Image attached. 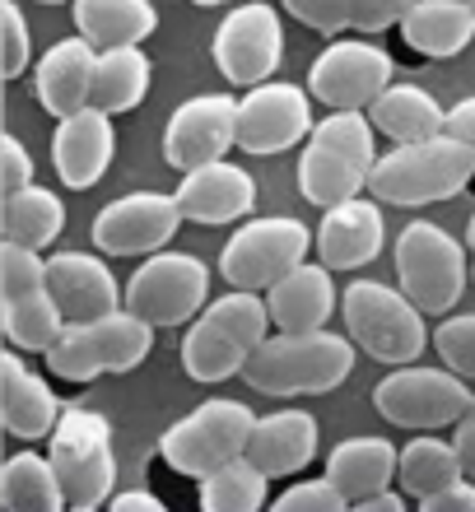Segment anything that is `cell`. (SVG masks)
Masks as SVG:
<instances>
[{"label": "cell", "mask_w": 475, "mask_h": 512, "mask_svg": "<svg viewBox=\"0 0 475 512\" xmlns=\"http://www.w3.org/2000/svg\"><path fill=\"white\" fill-rule=\"evenodd\" d=\"M354 368V340L317 331H275L247 354L238 378L261 396H322Z\"/></svg>", "instance_id": "obj_1"}, {"label": "cell", "mask_w": 475, "mask_h": 512, "mask_svg": "<svg viewBox=\"0 0 475 512\" xmlns=\"http://www.w3.org/2000/svg\"><path fill=\"white\" fill-rule=\"evenodd\" d=\"M475 177V149L452 140V135H429L410 140L382 154L368 173V196L382 205H434L452 201Z\"/></svg>", "instance_id": "obj_2"}, {"label": "cell", "mask_w": 475, "mask_h": 512, "mask_svg": "<svg viewBox=\"0 0 475 512\" xmlns=\"http://www.w3.org/2000/svg\"><path fill=\"white\" fill-rule=\"evenodd\" d=\"M271 336V312L257 289H233L215 298L182 336V368L191 382H224L243 373L247 354Z\"/></svg>", "instance_id": "obj_3"}, {"label": "cell", "mask_w": 475, "mask_h": 512, "mask_svg": "<svg viewBox=\"0 0 475 512\" xmlns=\"http://www.w3.org/2000/svg\"><path fill=\"white\" fill-rule=\"evenodd\" d=\"M154 350V326L136 312H103L89 322H66L61 336L42 350L52 378L61 382H94L103 373H131L150 359Z\"/></svg>", "instance_id": "obj_4"}, {"label": "cell", "mask_w": 475, "mask_h": 512, "mask_svg": "<svg viewBox=\"0 0 475 512\" xmlns=\"http://www.w3.org/2000/svg\"><path fill=\"white\" fill-rule=\"evenodd\" d=\"M378 163L373 122L364 108H336L326 122L313 126V140L299 159V187L313 205H340L368 187V173Z\"/></svg>", "instance_id": "obj_5"}, {"label": "cell", "mask_w": 475, "mask_h": 512, "mask_svg": "<svg viewBox=\"0 0 475 512\" xmlns=\"http://www.w3.org/2000/svg\"><path fill=\"white\" fill-rule=\"evenodd\" d=\"M47 461H52L66 508H98L108 503L112 480H117V457H112V424L89 405L61 410L47 433Z\"/></svg>", "instance_id": "obj_6"}, {"label": "cell", "mask_w": 475, "mask_h": 512, "mask_svg": "<svg viewBox=\"0 0 475 512\" xmlns=\"http://www.w3.org/2000/svg\"><path fill=\"white\" fill-rule=\"evenodd\" d=\"M340 312L354 345L382 364H415L429 345L424 312L401 289H387L378 280H354L340 298Z\"/></svg>", "instance_id": "obj_7"}, {"label": "cell", "mask_w": 475, "mask_h": 512, "mask_svg": "<svg viewBox=\"0 0 475 512\" xmlns=\"http://www.w3.org/2000/svg\"><path fill=\"white\" fill-rule=\"evenodd\" d=\"M66 317L47 294V270L38 247L0 243V331L14 350L42 354L61 336Z\"/></svg>", "instance_id": "obj_8"}, {"label": "cell", "mask_w": 475, "mask_h": 512, "mask_svg": "<svg viewBox=\"0 0 475 512\" xmlns=\"http://www.w3.org/2000/svg\"><path fill=\"white\" fill-rule=\"evenodd\" d=\"M466 247L443 233L438 224H410L396 238V280H401V294L415 303L420 312L438 317V312L457 308V298L466 289Z\"/></svg>", "instance_id": "obj_9"}, {"label": "cell", "mask_w": 475, "mask_h": 512, "mask_svg": "<svg viewBox=\"0 0 475 512\" xmlns=\"http://www.w3.org/2000/svg\"><path fill=\"white\" fill-rule=\"evenodd\" d=\"M252 405L243 401H205L201 410H191L187 419H177L173 429L159 438V457L173 466L177 475H201L219 471L224 461L243 457L247 438H252Z\"/></svg>", "instance_id": "obj_10"}, {"label": "cell", "mask_w": 475, "mask_h": 512, "mask_svg": "<svg viewBox=\"0 0 475 512\" xmlns=\"http://www.w3.org/2000/svg\"><path fill=\"white\" fill-rule=\"evenodd\" d=\"M205 289H210V266H205L201 256L163 252L159 247L126 280L122 308L145 317L150 326H182L205 308Z\"/></svg>", "instance_id": "obj_11"}, {"label": "cell", "mask_w": 475, "mask_h": 512, "mask_svg": "<svg viewBox=\"0 0 475 512\" xmlns=\"http://www.w3.org/2000/svg\"><path fill=\"white\" fill-rule=\"evenodd\" d=\"M378 415L396 429H443L457 424L471 405V387L462 373H443V368H396L373 387Z\"/></svg>", "instance_id": "obj_12"}, {"label": "cell", "mask_w": 475, "mask_h": 512, "mask_svg": "<svg viewBox=\"0 0 475 512\" xmlns=\"http://www.w3.org/2000/svg\"><path fill=\"white\" fill-rule=\"evenodd\" d=\"M313 252V233L299 219H252L233 233L219 252V275L233 289H271L280 275L299 266Z\"/></svg>", "instance_id": "obj_13"}, {"label": "cell", "mask_w": 475, "mask_h": 512, "mask_svg": "<svg viewBox=\"0 0 475 512\" xmlns=\"http://www.w3.org/2000/svg\"><path fill=\"white\" fill-rule=\"evenodd\" d=\"M177 224H182L177 196L131 191V196H117L112 205L98 210L89 238H94L98 252H108V256H140V252H159V247L173 243Z\"/></svg>", "instance_id": "obj_14"}, {"label": "cell", "mask_w": 475, "mask_h": 512, "mask_svg": "<svg viewBox=\"0 0 475 512\" xmlns=\"http://www.w3.org/2000/svg\"><path fill=\"white\" fill-rule=\"evenodd\" d=\"M280 47H285V28H280V14L271 5H238V10L219 24L215 33V66L229 84H252L271 80V70L280 66Z\"/></svg>", "instance_id": "obj_15"}, {"label": "cell", "mask_w": 475, "mask_h": 512, "mask_svg": "<svg viewBox=\"0 0 475 512\" xmlns=\"http://www.w3.org/2000/svg\"><path fill=\"white\" fill-rule=\"evenodd\" d=\"M233 145H238V98L229 94L191 98L163 126V159L173 163L177 173L224 159Z\"/></svg>", "instance_id": "obj_16"}, {"label": "cell", "mask_w": 475, "mask_h": 512, "mask_svg": "<svg viewBox=\"0 0 475 512\" xmlns=\"http://www.w3.org/2000/svg\"><path fill=\"white\" fill-rule=\"evenodd\" d=\"M313 135V103L294 84L261 80L238 98V149L247 154H280Z\"/></svg>", "instance_id": "obj_17"}, {"label": "cell", "mask_w": 475, "mask_h": 512, "mask_svg": "<svg viewBox=\"0 0 475 512\" xmlns=\"http://www.w3.org/2000/svg\"><path fill=\"white\" fill-rule=\"evenodd\" d=\"M392 84V56L373 42H331L308 70V89L326 108H368Z\"/></svg>", "instance_id": "obj_18"}, {"label": "cell", "mask_w": 475, "mask_h": 512, "mask_svg": "<svg viewBox=\"0 0 475 512\" xmlns=\"http://www.w3.org/2000/svg\"><path fill=\"white\" fill-rule=\"evenodd\" d=\"M112 154H117V135H112V112L84 103L70 117H56V135H52V163L56 177L70 191H89L98 177L108 173Z\"/></svg>", "instance_id": "obj_19"}, {"label": "cell", "mask_w": 475, "mask_h": 512, "mask_svg": "<svg viewBox=\"0 0 475 512\" xmlns=\"http://www.w3.org/2000/svg\"><path fill=\"white\" fill-rule=\"evenodd\" d=\"M42 270H47V294L66 322H89V317L122 308V289L112 280V270L103 266V256L56 252L42 261Z\"/></svg>", "instance_id": "obj_20"}, {"label": "cell", "mask_w": 475, "mask_h": 512, "mask_svg": "<svg viewBox=\"0 0 475 512\" xmlns=\"http://www.w3.org/2000/svg\"><path fill=\"white\" fill-rule=\"evenodd\" d=\"M252 205H257V182H252L238 163H224V159L191 168V173L182 177V187H177V210H182V219L205 224V229L252 215Z\"/></svg>", "instance_id": "obj_21"}, {"label": "cell", "mask_w": 475, "mask_h": 512, "mask_svg": "<svg viewBox=\"0 0 475 512\" xmlns=\"http://www.w3.org/2000/svg\"><path fill=\"white\" fill-rule=\"evenodd\" d=\"M382 252V215L378 205L364 201V191L340 205H326L317 229V256L326 270H359Z\"/></svg>", "instance_id": "obj_22"}, {"label": "cell", "mask_w": 475, "mask_h": 512, "mask_svg": "<svg viewBox=\"0 0 475 512\" xmlns=\"http://www.w3.org/2000/svg\"><path fill=\"white\" fill-rule=\"evenodd\" d=\"M243 457L252 461L266 480L299 475L303 466L317 457V419L308 415V410H275V415H261L257 424H252V438H247Z\"/></svg>", "instance_id": "obj_23"}, {"label": "cell", "mask_w": 475, "mask_h": 512, "mask_svg": "<svg viewBox=\"0 0 475 512\" xmlns=\"http://www.w3.org/2000/svg\"><path fill=\"white\" fill-rule=\"evenodd\" d=\"M56 415H61L56 391L14 350L0 354V424H5V433L24 438V443H38V438L52 433Z\"/></svg>", "instance_id": "obj_24"}, {"label": "cell", "mask_w": 475, "mask_h": 512, "mask_svg": "<svg viewBox=\"0 0 475 512\" xmlns=\"http://www.w3.org/2000/svg\"><path fill=\"white\" fill-rule=\"evenodd\" d=\"M94 42L89 38H61L56 47H47V56L38 61V103L52 117H70V112H80L89 103V84H94Z\"/></svg>", "instance_id": "obj_25"}, {"label": "cell", "mask_w": 475, "mask_h": 512, "mask_svg": "<svg viewBox=\"0 0 475 512\" xmlns=\"http://www.w3.org/2000/svg\"><path fill=\"white\" fill-rule=\"evenodd\" d=\"M266 312L280 331H317L336 312V284L326 266H294L266 289Z\"/></svg>", "instance_id": "obj_26"}, {"label": "cell", "mask_w": 475, "mask_h": 512, "mask_svg": "<svg viewBox=\"0 0 475 512\" xmlns=\"http://www.w3.org/2000/svg\"><path fill=\"white\" fill-rule=\"evenodd\" d=\"M401 38L429 61L457 56L475 38V10L466 0H410V10L401 14Z\"/></svg>", "instance_id": "obj_27"}, {"label": "cell", "mask_w": 475, "mask_h": 512, "mask_svg": "<svg viewBox=\"0 0 475 512\" xmlns=\"http://www.w3.org/2000/svg\"><path fill=\"white\" fill-rule=\"evenodd\" d=\"M326 480L345 494V503H359L396 480V447L387 438H345L326 457Z\"/></svg>", "instance_id": "obj_28"}, {"label": "cell", "mask_w": 475, "mask_h": 512, "mask_svg": "<svg viewBox=\"0 0 475 512\" xmlns=\"http://www.w3.org/2000/svg\"><path fill=\"white\" fill-rule=\"evenodd\" d=\"M75 28L94 42V52L140 47L159 28V14L150 0H75Z\"/></svg>", "instance_id": "obj_29"}, {"label": "cell", "mask_w": 475, "mask_h": 512, "mask_svg": "<svg viewBox=\"0 0 475 512\" xmlns=\"http://www.w3.org/2000/svg\"><path fill=\"white\" fill-rule=\"evenodd\" d=\"M285 10L322 38H336V33H350V28L378 33V28L401 24L410 0H285Z\"/></svg>", "instance_id": "obj_30"}, {"label": "cell", "mask_w": 475, "mask_h": 512, "mask_svg": "<svg viewBox=\"0 0 475 512\" xmlns=\"http://www.w3.org/2000/svg\"><path fill=\"white\" fill-rule=\"evenodd\" d=\"M368 122L396 145H410V140H429V135L443 131V108L424 94L420 84H387L368 103Z\"/></svg>", "instance_id": "obj_31"}, {"label": "cell", "mask_w": 475, "mask_h": 512, "mask_svg": "<svg viewBox=\"0 0 475 512\" xmlns=\"http://www.w3.org/2000/svg\"><path fill=\"white\" fill-rule=\"evenodd\" d=\"M61 229H66V205H61L56 191L38 187V182H28L24 191L5 196V205H0V238L5 243L42 252V247H52L61 238Z\"/></svg>", "instance_id": "obj_32"}, {"label": "cell", "mask_w": 475, "mask_h": 512, "mask_svg": "<svg viewBox=\"0 0 475 512\" xmlns=\"http://www.w3.org/2000/svg\"><path fill=\"white\" fill-rule=\"evenodd\" d=\"M150 94V56L140 47H108L94 61V84H89V103L103 112H131Z\"/></svg>", "instance_id": "obj_33"}, {"label": "cell", "mask_w": 475, "mask_h": 512, "mask_svg": "<svg viewBox=\"0 0 475 512\" xmlns=\"http://www.w3.org/2000/svg\"><path fill=\"white\" fill-rule=\"evenodd\" d=\"M0 508H10V512H61L66 508V494H61V480H56L52 461L38 457V452H14L0 466Z\"/></svg>", "instance_id": "obj_34"}, {"label": "cell", "mask_w": 475, "mask_h": 512, "mask_svg": "<svg viewBox=\"0 0 475 512\" xmlns=\"http://www.w3.org/2000/svg\"><path fill=\"white\" fill-rule=\"evenodd\" d=\"M396 480H401V494L406 499H429L443 485L462 480V457H457V443H443V438H415L396 452Z\"/></svg>", "instance_id": "obj_35"}, {"label": "cell", "mask_w": 475, "mask_h": 512, "mask_svg": "<svg viewBox=\"0 0 475 512\" xmlns=\"http://www.w3.org/2000/svg\"><path fill=\"white\" fill-rule=\"evenodd\" d=\"M266 475L247 457L224 461L219 471L201 475V508L205 512H257L266 503Z\"/></svg>", "instance_id": "obj_36"}, {"label": "cell", "mask_w": 475, "mask_h": 512, "mask_svg": "<svg viewBox=\"0 0 475 512\" xmlns=\"http://www.w3.org/2000/svg\"><path fill=\"white\" fill-rule=\"evenodd\" d=\"M33 61V38H28V24H24V10L5 0L0 5V75L5 80H19Z\"/></svg>", "instance_id": "obj_37"}, {"label": "cell", "mask_w": 475, "mask_h": 512, "mask_svg": "<svg viewBox=\"0 0 475 512\" xmlns=\"http://www.w3.org/2000/svg\"><path fill=\"white\" fill-rule=\"evenodd\" d=\"M434 350H438V359H443L452 373L475 378V312L471 317H448V322H438Z\"/></svg>", "instance_id": "obj_38"}, {"label": "cell", "mask_w": 475, "mask_h": 512, "mask_svg": "<svg viewBox=\"0 0 475 512\" xmlns=\"http://www.w3.org/2000/svg\"><path fill=\"white\" fill-rule=\"evenodd\" d=\"M345 508L350 503L331 480H303V485H289L275 499V512H345Z\"/></svg>", "instance_id": "obj_39"}, {"label": "cell", "mask_w": 475, "mask_h": 512, "mask_svg": "<svg viewBox=\"0 0 475 512\" xmlns=\"http://www.w3.org/2000/svg\"><path fill=\"white\" fill-rule=\"evenodd\" d=\"M33 182V159L14 135H0V196H14Z\"/></svg>", "instance_id": "obj_40"}, {"label": "cell", "mask_w": 475, "mask_h": 512, "mask_svg": "<svg viewBox=\"0 0 475 512\" xmlns=\"http://www.w3.org/2000/svg\"><path fill=\"white\" fill-rule=\"evenodd\" d=\"M420 512H475V480H452V485H443L438 494H429V499H420Z\"/></svg>", "instance_id": "obj_41"}, {"label": "cell", "mask_w": 475, "mask_h": 512, "mask_svg": "<svg viewBox=\"0 0 475 512\" xmlns=\"http://www.w3.org/2000/svg\"><path fill=\"white\" fill-rule=\"evenodd\" d=\"M443 135H452V140H462V145L475 149V98H462L457 108L443 112Z\"/></svg>", "instance_id": "obj_42"}, {"label": "cell", "mask_w": 475, "mask_h": 512, "mask_svg": "<svg viewBox=\"0 0 475 512\" xmlns=\"http://www.w3.org/2000/svg\"><path fill=\"white\" fill-rule=\"evenodd\" d=\"M452 443H457V457H462V475L475 480V396H471V405H466V415L457 419Z\"/></svg>", "instance_id": "obj_43"}, {"label": "cell", "mask_w": 475, "mask_h": 512, "mask_svg": "<svg viewBox=\"0 0 475 512\" xmlns=\"http://www.w3.org/2000/svg\"><path fill=\"white\" fill-rule=\"evenodd\" d=\"M354 508L359 512H406V494H396V489H378V494L359 499Z\"/></svg>", "instance_id": "obj_44"}, {"label": "cell", "mask_w": 475, "mask_h": 512, "mask_svg": "<svg viewBox=\"0 0 475 512\" xmlns=\"http://www.w3.org/2000/svg\"><path fill=\"white\" fill-rule=\"evenodd\" d=\"M112 508L117 512H163V503L154 499V494H145V489H131V494H117V499H112Z\"/></svg>", "instance_id": "obj_45"}, {"label": "cell", "mask_w": 475, "mask_h": 512, "mask_svg": "<svg viewBox=\"0 0 475 512\" xmlns=\"http://www.w3.org/2000/svg\"><path fill=\"white\" fill-rule=\"evenodd\" d=\"M466 252L475 256V215H471V224H466Z\"/></svg>", "instance_id": "obj_46"}, {"label": "cell", "mask_w": 475, "mask_h": 512, "mask_svg": "<svg viewBox=\"0 0 475 512\" xmlns=\"http://www.w3.org/2000/svg\"><path fill=\"white\" fill-rule=\"evenodd\" d=\"M191 5H224V0H191Z\"/></svg>", "instance_id": "obj_47"}, {"label": "cell", "mask_w": 475, "mask_h": 512, "mask_svg": "<svg viewBox=\"0 0 475 512\" xmlns=\"http://www.w3.org/2000/svg\"><path fill=\"white\" fill-rule=\"evenodd\" d=\"M38 5H66V0H38Z\"/></svg>", "instance_id": "obj_48"}, {"label": "cell", "mask_w": 475, "mask_h": 512, "mask_svg": "<svg viewBox=\"0 0 475 512\" xmlns=\"http://www.w3.org/2000/svg\"><path fill=\"white\" fill-rule=\"evenodd\" d=\"M471 275H475V256H471Z\"/></svg>", "instance_id": "obj_49"}, {"label": "cell", "mask_w": 475, "mask_h": 512, "mask_svg": "<svg viewBox=\"0 0 475 512\" xmlns=\"http://www.w3.org/2000/svg\"><path fill=\"white\" fill-rule=\"evenodd\" d=\"M466 5H471V10H475V0H466Z\"/></svg>", "instance_id": "obj_50"}]
</instances>
